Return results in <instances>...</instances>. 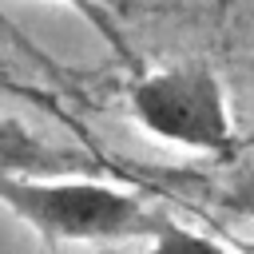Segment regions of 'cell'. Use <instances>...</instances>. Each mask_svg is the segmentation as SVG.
<instances>
[{
    "label": "cell",
    "mask_w": 254,
    "mask_h": 254,
    "mask_svg": "<svg viewBox=\"0 0 254 254\" xmlns=\"http://www.w3.org/2000/svg\"><path fill=\"white\" fill-rule=\"evenodd\" d=\"M0 206L60 242L151 238L159 222V214H151L139 194L64 175H8L0 179Z\"/></svg>",
    "instance_id": "1"
},
{
    "label": "cell",
    "mask_w": 254,
    "mask_h": 254,
    "mask_svg": "<svg viewBox=\"0 0 254 254\" xmlns=\"http://www.w3.org/2000/svg\"><path fill=\"white\" fill-rule=\"evenodd\" d=\"M131 115L143 131L187 151H226L234 123L226 91L206 64H175L143 75L131 87Z\"/></svg>",
    "instance_id": "2"
},
{
    "label": "cell",
    "mask_w": 254,
    "mask_h": 254,
    "mask_svg": "<svg viewBox=\"0 0 254 254\" xmlns=\"http://www.w3.org/2000/svg\"><path fill=\"white\" fill-rule=\"evenodd\" d=\"M71 163L44 139H36L20 119L0 115V179L8 175H64Z\"/></svg>",
    "instance_id": "3"
},
{
    "label": "cell",
    "mask_w": 254,
    "mask_h": 254,
    "mask_svg": "<svg viewBox=\"0 0 254 254\" xmlns=\"http://www.w3.org/2000/svg\"><path fill=\"white\" fill-rule=\"evenodd\" d=\"M143 254H230V250H226L218 238L198 234V230H190V226L159 214V222H155Z\"/></svg>",
    "instance_id": "4"
},
{
    "label": "cell",
    "mask_w": 254,
    "mask_h": 254,
    "mask_svg": "<svg viewBox=\"0 0 254 254\" xmlns=\"http://www.w3.org/2000/svg\"><path fill=\"white\" fill-rule=\"evenodd\" d=\"M75 4H79V0H75Z\"/></svg>",
    "instance_id": "5"
}]
</instances>
